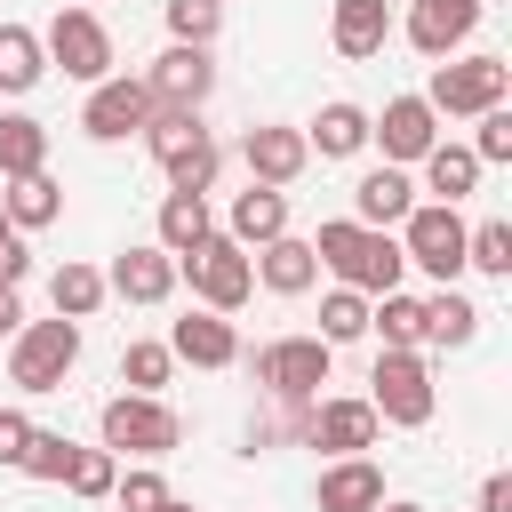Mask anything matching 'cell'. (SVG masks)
Instances as JSON below:
<instances>
[{
    "label": "cell",
    "instance_id": "6da1fadb",
    "mask_svg": "<svg viewBox=\"0 0 512 512\" xmlns=\"http://www.w3.org/2000/svg\"><path fill=\"white\" fill-rule=\"evenodd\" d=\"M312 256H320V264H328L344 288H360V296H384V288H400V272H408L400 240H392V232H368V224H352V216L320 224Z\"/></svg>",
    "mask_w": 512,
    "mask_h": 512
},
{
    "label": "cell",
    "instance_id": "7a4b0ae2",
    "mask_svg": "<svg viewBox=\"0 0 512 512\" xmlns=\"http://www.w3.org/2000/svg\"><path fill=\"white\" fill-rule=\"evenodd\" d=\"M504 96H512V64L504 56H440L432 64V88H424V104L440 120H472V112H488Z\"/></svg>",
    "mask_w": 512,
    "mask_h": 512
},
{
    "label": "cell",
    "instance_id": "3957f363",
    "mask_svg": "<svg viewBox=\"0 0 512 512\" xmlns=\"http://www.w3.org/2000/svg\"><path fill=\"white\" fill-rule=\"evenodd\" d=\"M72 360H80V320H24L16 328V352H8V384L16 392H64V376H72Z\"/></svg>",
    "mask_w": 512,
    "mask_h": 512
},
{
    "label": "cell",
    "instance_id": "277c9868",
    "mask_svg": "<svg viewBox=\"0 0 512 512\" xmlns=\"http://www.w3.org/2000/svg\"><path fill=\"white\" fill-rule=\"evenodd\" d=\"M368 408L384 416V424H400V432H416V424H432V408H440V392H432V368H424V352H376V368H368Z\"/></svg>",
    "mask_w": 512,
    "mask_h": 512
},
{
    "label": "cell",
    "instance_id": "5b68a950",
    "mask_svg": "<svg viewBox=\"0 0 512 512\" xmlns=\"http://www.w3.org/2000/svg\"><path fill=\"white\" fill-rule=\"evenodd\" d=\"M176 272H192V296H200L208 312H240V304L256 296V264H248V248H240L232 232H208L200 248H184Z\"/></svg>",
    "mask_w": 512,
    "mask_h": 512
},
{
    "label": "cell",
    "instance_id": "8992f818",
    "mask_svg": "<svg viewBox=\"0 0 512 512\" xmlns=\"http://www.w3.org/2000/svg\"><path fill=\"white\" fill-rule=\"evenodd\" d=\"M184 440V424H176V408L160 400V392H120V400H104V448L112 456H168Z\"/></svg>",
    "mask_w": 512,
    "mask_h": 512
},
{
    "label": "cell",
    "instance_id": "52a82bcc",
    "mask_svg": "<svg viewBox=\"0 0 512 512\" xmlns=\"http://www.w3.org/2000/svg\"><path fill=\"white\" fill-rule=\"evenodd\" d=\"M328 360H336L328 336H272V344L256 352V384H264L272 400H320Z\"/></svg>",
    "mask_w": 512,
    "mask_h": 512
},
{
    "label": "cell",
    "instance_id": "ba28073f",
    "mask_svg": "<svg viewBox=\"0 0 512 512\" xmlns=\"http://www.w3.org/2000/svg\"><path fill=\"white\" fill-rule=\"evenodd\" d=\"M400 256L448 288V280L464 272V216H456L448 200H432V208H408V216H400Z\"/></svg>",
    "mask_w": 512,
    "mask_h": 512
},
{
    "label": "cell",
    "instance_id": "9c48e42d",
    "mask_svg": "<svg viewBox=\"0 0 512 512\" xmlns=\"http://www.w3.org/2000/svg\"><path fill=\"white\" fill-rule=\"evenodd\" d=\"M48 64H64V80H112V32H104V16L96 8H56V24H48Z\"/></svg>",
    "mask_w": 512,
    "mask_h": 512
},
{
    "label": "cell",
    "instance_id": "30bf717a",
    "mask_svg": "<svg viewBox=\"0 0 512 512\" xmlns=\"http://www.w3.org/2000/svg\"><path fill=\"white\" fill-rule=\"evenodd\" d=\"M144 112H152V88L112 72V80H96V88H88V104H80V128H88L96 144H120L128 128H144Z\"/></svg>",
    "mask_w": 512,
    "mask_h": 512
},
{
    "label": "cell",
    "instance_id": "8fae6325",
    "mask_svg": "<svg viewBox=\"0 0 512 512\" xmlns=\"http://www.w3.org/2000/svg\"><path fill=\"white\" fill-rule=\"evenodd\" d=\"M368 136L384 144V160H392V168H408V160H424V152L440 144V112H432L424 96H392V104H384V120H368Z\"/></svg>",
    "mask_w": 512,
    "mask_h": 512
},
{
    "label": "cell",
    "instance_id": "7c38bea8",
    "mask_svg": "<svg viewBox=\"0 0 512 512\" xmlns=\"http://www.w3.org/2000/svg\"><path fill=\"white\" fill-rule=\"evenodd\" d=\"M240 160H248V184H280V192H288V184L312 168V144H304V128H272V120H264V128L240 136Z\"/></svg>",
    "mask_w": 512,
    "mask_h": 512
},
{
    "label": "cell",
    "instance_id": "4fadbf2b",
    "mask_svg": "<svg viewBox=\"0 0 512 512\" xmlns=\"http://www.w3.org/2000/svg\"><path fill=\"white\" fill-rule=\"evenodd\" d=\"M376 432H384V416L368 408V400H312V448H328V456H368L376 448Z\"/></svg>",
    "mask_w": 512,
    "mask_h": 512
},
{
    "label": "cell",
    "instance_id": "5bb4252c",
    "mask_svg": "<svg viewBox=\"0 0 512 512\" xmlns=\"http://www.w3.org/2000/svg\"><path fill=\"white\" fill-rule=\"evenodd\" d=\"M144 88H152V104H208V88H216V64H208V48L176 40L168 56H152Z\"/></svg>",
    "mask_w": 512,
    "mask_h": 512
},
{
    "label": "cell",
    "instance_id": "9a60e30c",
    "mask_svg": "<svg viewBox=\"0 0 512 512\" xmlns=\"http://www.w3.org/2000/svg\"><path fill=\"white\" fill-rule=\"evenodd\" d=\"M176 280H184V272H176V256H168V248H120V256H112V272H104V288H112V296H128V304H168V296H176Z\"/></svg>",
    "mask_w": 512,
    "mask_h": 512
},
{
    "label": "cell",
    "instance_id": "2e32d148",
    "mask_svg": "<svg viewBox=\"0 0 512 512\" xmlns=\"http://www.w3.org/2000/svg\"><path fill=\"white\" fill-rule=\"evenodd\" d=\"M480 16H488L480 0H416V8H408V40H416L424 56H456V48L480 32Z\"/></svg>",
    "mask_w": 512,
    "mask_h": 512
},
{
    "label": "cell",
    "instance_id": "e0dca14e",
    "mask_svg": "<svg viewBox=\"0 0 512 512\" xmlns=\"http://www.w3.org/2000/svg\"><path fill=\"white\" fill-rule=\"evenodd\" d=\"M168 352H176V360H192V368H232V360H240V336H232V320H224V312H208V304H200V312H184V320L168 328Z\"/></svg>",
    "mask_w": 512,
    "mask_h": 512
},
{
    "label": "cell",
    "instance_id": "ac0fdd59",
    "mask_svg": "<svg viewBox=\"0 0 512 512\" xmlns=\"http://www.w3.org/2000/svg\"><path fill=\"white\" fill-rule=\"evenodd\" d=\"M408 208H416V184H408L392 160H384V168H368V176L352 184V224H368V232H392Z\"/></svg>",
    "mask_w": 512,
    "mask_h": 512
},
{
    "label": "cell",
    "instance_id": "d6986e66",
    "mask_svg": "<svg viewBox=\"0 0 512 512\" xmlns=\"http://www.w3.org/2000/svg\"><path fill=\"white\" fill-rule=\"evenodd\" d=\"M256 280L272 288V296H304L312 280H320V256H312V240H296V232H280V240H264L256 256Z\"/></svg>",
    "mask_w": 512,
    "mask_h": 512
},
{
    "label": "cell",
    "instance_id": "ffe728a7",
    "mask_svg": "<svg viewBox=\"0 0 512 512\" xmlns=\"http://www.w3.org/2000/svg\"><path fill=\"white\" fill-rule=\"evenodd\" d=\"M312 496H320V512H376V504H384V472H376L368 456H336Z\"/></svg>",
    "mask_w": 512,
    "mask_h": 512
},
{
    "label": "cell",
    "instance_id": "44dd1931",
    "mask_svg": "<svg viewBox=\"0 0 512 512\" xmlns=\"http://www.w3.org/2000/svg\"><path fill=\"white\" fill-rule=\"evenodd\" d=\"M240 248H264V240H280L288 232V192L280 184H248V192H232V224H224Z\"/></svg>",
    "mask_w": 512,
    "mask_h": 512
},
{
    "label": "cell",
    "instance_id": "7402d4cb",
    "mask_svg": "<svg viewBox=\"0 0 512 512\" xmlns=\"http://www.w3.org/2000/svg\"><path fill=\"white\" fill-rule=\"evenodd\" d=\"M328 40H336V56H376L384 40H392V8L384 0H336V16H328Z\"/></svg>",
    "mask_w": 512,
    "mask_h": 512
},
{
    "label": "cell",
    "instance_id": "603a6c76",
    "mask_svg": "<svg viewBox=\"0 0 512 512\" xmlns=\"http://www.w3.org/2000/svg\"><path fill=\"white\" fill-rule=\"evenodd\" d=\"M0 216H8L16 232H40V224H56V216H64V184H56L48 168H32V176H8V192H0Z\"/></svg>",
    "mask_w": 512,
    "mask_h": 512
},
{
    "label": "cell",
    "instance_id": "cb8c5ba5",
    "mask_svg": "<svg viewBox=\"0 0 512 512\" xmlns=\"http://www.w3.org/2000/svg\"><path fill=\"white\" fill-rule=\"evenodd\" d=\"M136 136L152 144V160H160V168H168V160H184L192 144H208V128H200V104H152Z\"/></svg>",
    "mask_w": 512,
    "mask_h": 512
},
{
    "label": "cell",
    "instance_id": "d4e9b609",
    "mask_svg": "<svg viewBox=\"0 0 512 512\" xmlns=\"http://www.w3.org/2000/svg\"><path fill=\"white\" fill-rule=\"evenodd\" d=\"M304 144H312V152H320V160H352V152H360V144H368V112H360V104H344V96H336V104H320V120H312V128H304Z\"/></svg>",
    "mask_w": 512,
    "mask_h": 512
},
{
    "label": "cell",
    "instance_id": "484cf974",
    "mask_svg": "<svg viewBox=\"0 0 512 512\" xmlns=\"http://www.w3.org/2000/svg\"><path fill=\"white\" fill-rule=\"evenodd\" d=\"M216 224H208V192H168L160 200V248L168 256H184V248H200Z\"/></svg>",
    "mask_w": 512,
    "mask_h": 512
},
{
    "label": "cell",
    "instance_id": "4316f807",
    "mask_svg": "<svg viewBox=\"0 0 512 512\" xmlns=\"http://www.w3.org/2000/svg\"><path fill=\"white\" fill-rule=\"evenodd\" d=\"M368 328H376L392 352H416V344H424V296H400V288H384V296L368 304Z\"/></svg>",
    "mask_w": 512,
    "mask_h": 512
},
{
    "label": "cell",
    "instance_id": "83f0119b",
    "mask_svg": "<svg viewBox=\"0 0 512 512\" xmlns=\"http://www.w3.org/2000/svg\"><path fill=\"white\" fill-rule=\"evenodd\" d=\"M48 168V128L32 112H0V176H32Z\"/></svg>",
    "mask_w": 512,
    "mask_h": 512
},
{
    "label": "cell",
    "instance_id": "f1b7e54d",
    "mask_svg": "<svg viewBox=\"0 0 512 512\" xmlns=\"http://www.w3.org/2000/svg\"><path fill=\"white\" fill-rule=\"evenodd\" d=\"M40 72H48V48H40V32H24V24H0V88H8V96H24V88H40Z\"/></svg>",
    "mask_w": 512,
    "mask_h": 512
},
{
    "label": "cell",
    "instance_id": "f546056e",
    "mask_svg": "<svg viewBox=\"0 0 512 512\" xmlns=\"http://www.w3.org/2000/svg\"><path fill=\"white\" fill-rule=\"evenodd\" d=\"M472 336H480V304L472 296H456V288L424 296V344H472Z\"/></svg>",
    "mask_w": 512,
    "mask_h": 512
},
{
    "label": "cell",
    "instance_id": "4dcf8cb0",
    "mask_svg": "<svg viewBox=\"0 0 512 512\" xmlns=\"http://www.w3.org/2000/svg\"><path fill=\"white\" fill-rule=\"evenodd\" d=\"M424 184H432V192L456 208V200L480 184V160H472V144H432V152H424Z\"/></svg>",
    "mask_w": 512,
    "mask_h": 512
},
{
    "label": "cell",
    "instance_id": "1f68e13d",
    "mask_svg": "<svg viewBox=\"0 0 512 512\" xmlns=\"http://www.w3.org/2000/svg\"><path fill=\"white\" fill-rule=\"evenodd\" d=\"M464 264L488 272V280H512V224L488 216V224H464Z\"/></svg>",
    "mask_w": 512,
    "mask_h": 512
},
{
    "label": "cell",
    "instance_id": "d6a6232c",
    "mask_svg": "<svg viewBox=\"0 0 512 512\" xmlns=\"http://www.w3.org/2000/svg\"><path fill=\"white\" fill-rule=\"evenodd\" d=\"M48 296H56V312H64V320H88V312H96L112 288H104V272H96V264H56Z\"/></svg>",
    "mask_w": 512,
    "mask_h": 512
},
{
    "label": "cell",
    "instance_id": "836d02e7",
    "mask_svg": "<svg viewBox=\"0 0 512 512\" xmlns=\"http://www.w3.org/2000/svg\"><path fill=\"white\" fill-rule=\"evenodd\" d=\"M320 336H328V344L368 336V296H360V288H328V296H320Z\"/></svg>",
    "mask_w": 512,
    "mask_h": 512
},
{
    "label": "cell",
    "instance_id": "e575fe53",
    "mask_svg": "<svg viewBox=\"0 0 512 512\" xmlns=\"http://www.w3.org/2000/svg\"><path fill=\"white\" fill-rule=\"evenodd\" d=\"M168 368H176L168 344H128V352H120V384H128V392H160Z\"/></svg>",
    "mask_w": 512,
    "mask_h": 512
},
{
    "label": "cell",
    "instance_id": "d590c367",
    "mask_svg": "<svg viewBox=\"0 0 512 512\" xmlns=\"http://www.w3.org/2000/svg\"><path fill=\"white\" fill-rule=\"evenodd\" d=\"M72 456H80V448H72L64 432H40V424H32V440H24V464H16V472H32V480H64V472H72Z\"/></svg>",
    "mask_w": 512,
    "mask_h": 512
},
{
    "label": "cell",
    "instance_id": "8d00e7d4",
    "mask_svg": "<svg viewBox=\"0 0 512 512\" xmlns=\"http://www.w3.org/2000/svg\"><path fill=\"white\" fill-rule=\"evenodd\" d=\"M112 480H120V456H112V448H80L72 472H64L72 496H112Z\"/></svg>",
    "mask_w": 512,
    "mask_h": 512
},
{
    "label": "cell",
    "instance_id": "74e56055",
    "mask_svg": "<svg viewBox=\"0 0 512 512\" xmlns=\"http://www.w3.org/2000/svg\"><path fill=\"white\" fill-rule=\"evenodd\" d=\"M216 24H224V0H168V32H176V40L208 48V40H216Z\"/></svg>",
    "mask_w": 512,
    "mask_h": 512
},
{
    "label": "cell",
    "instance_id": "f35d334b",
    "mask_svg": "<svg viewBox=\"0 0 512 512\" xmlns=\"http://www.w3.org/2000/svg\"><path fill=\"white\" fill-rule=\"evenodd\" d=\"M216 168H224V152H216V136H208V144H192L184 160H168V192H208Z\"/></svg>",
    "mask_w": 512,
    "mask_h": 512
},
{
    "label": "cell",
    "instance_id": "ab89813d",
    "mask_svg": "<svg viewBox=\"0 0 512 512\" xmlns=\"http://www.w3.org/2000/svg\"><path fill=\"white\" fill-rule=\"evenodd\" d=\"M472 120H480V136H472V160H480V168L512 160V112H504V104H488V112H472Z\"/></svg>",
    "mask_w": 512,
    "mask_h": 512
},
{
    "label": "cell",
    "instance_id": "60d3db41",
    "mask_svg": "<svg viewBox=\"0 0 512 512\" xmlns=\"http://www.w3.org/2000/svg\"><path fill=\"white\" fill-rule=\"evenodd\" d=\"M112 496H120V512H160V504H168V480H160L152 464H136V472L112 480Z\"/></svg>",
    "mask_w": 512,
    "mask_h": 512
},
{
    "label": "cell",
    "instance_id": "b9f144b4",
    "mask_svg": "<svg viewBox=\"0 0 512 512\" xmlns=\"http://www.w3.org/2000/svg\"><path fill=\"white\" fill-rule=\"evenodd\" d=\"M24 440H32V416L24 408H0V472L24 464Z\"/></svg>",
    "mask_w": 512,
    "mask_h": 512
},
{
    "label": "cell",
    "instance_id": "7bdbcfd3",
    "mask_svg": "<svg viewBox=\"0 0 512 512\" xmlns=\"http://www.w3.org/2000/svg\"><path fill=\"white\" fill-rule=\"evenodd\" d=\"M472 512H512V472H488L480 480V504Z\"/></svg>",
    "mask_w": 512,
    "mask_h": 512
},
{
    "label": "cell",
    "instance_id": "ee69618b",
    "mask_svg": "<svg viewBox=\"0 0 512 512\" xmlns=\"http://www.w3.org/2000/svg\"><path fill=\"white\" fill-rule=\"evenodd\" d=\"M16 328H24V304H16V288L0 280V336H16Z\"/></svg>",
    "mask_w": 512,
    "mask_h": 512
},
{
    "label": "cell",
    "instance_id": "f6af8a7d",
    "mask_svg": "<svg viewBox=\"0 0 512 512\" xmlns=\"http://www.w3.org/2000/svg\"><path fill=\"white\" fill-rule=\"evenodd\" d=\"M376 512H424V504H408V496H392V504H376Z\"/></svg>",
    "mask_w": 512,
    "mask_h": 512
},
{
    "label": "cell",
    "instance_id": "bcb514c9",
    "mask_svg": "<svg viewBox=\"0 0 512 512\" xmlns=\"http://www.w3.org/2000/svg\"><path fill=\"white\" fill-rule=\"evenodd\" d=\"M8 240H16V224H8V216H0V248H8Z\"/></svg>",
    "mask_w": 512,
    "mask_h": 512
},
{
    "label": "cell",
    "instance_id": "7dc6e473",
    "mask_svg": "<svg viewBox=\"0 0 512 512\" xmlns=\"http://www.w3.org/2000/svg\"><path fill=\"white\" fill-rule=\"evenodd\" d=\"M160 512H192V504H176V496H168V504H160Z\"/></svg>",
    "mask_w": 512,
    "mask_h": 512
},
{
    "label": "cell",
    "instance_id": "c3c4849f",
    "mask_svg": "<svg viewBox=\"0 0 512 512\" xmlns=\"http://www.w3.org/2000/svg\"><path fill=\"white\" fill-rule=\"evenodd\" d=\"M480 8H488V0H480Z\"/></svg>",
    "mask_w": 512,
    "mask_h": 512
}]
</instances>
